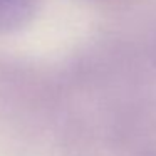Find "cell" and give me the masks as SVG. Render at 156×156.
Listing matches in <instances>:
<instances>
[{"label":"cell","mask_w":156,"mask_h":156,"mask_svg":"<svg viewBox=\"0 0 156 156\" xmlns=\"http://www.w3.org/2000/svg\"><path fill=\"white\" fill-rule=\"evenodd\" d=\"M37 0H0V35L24 29L35 14Z\"/></svg>","instance_id":"6da1fadb"}]
</instances>
